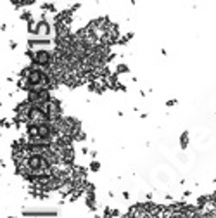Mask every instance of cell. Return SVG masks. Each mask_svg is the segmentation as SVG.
I'll list each match as a JSON object with an SVG mask.
<instances>
[{
    "label": "cell",
    "instance_id": "3957f363",
    "mask_svg": "<svg viewBox=\"0 0 216 218\" xmlns=\"http://www.w3.org/2000/svg\"><path fill=\"white\" fill-rule=\"evenodd\" d=\"M47 114H49V121H56L62 118V107H61V102L56 100V99H50L47 102Z\"/></svg>",
    "mask_w": 216,
    "mask_h": 218
},
{
    "label": "cell",
    "instance_id": "9c48e42d",
    "mask_svg": "<svg viewBox=\"0 0 216 218\" xmlns=\"http://www.w3.org/2000/svg\"><path fill=\"white\" fill-rule=\"evenodd\" d=\"M99 168H100V164H99L97 161H93V163H92V164H90V170H92V171H97Z\"/></svg>",
    "mask_w": 216,
    "mask_h": 218
},
{
    "label": "cell",
    "instance_id": "8992f818",
    "mask_svg": "<svg viewBox=\"0 0 216 218\" xmlns=\"http://www.w3.org/2000/svg\"><path fill=\"white\" fill-rule=\"evenodd\" d=\"M180 146H181V149H185L187 147V144H188V134L187 132H183V134H181V139H180Z\"/></svg>",
    "mask_w": 216,
    "mask_h": 218
},
{
    "label": "cell",
    "instance_id": "7a4b0ae2",
    "mask_svg": "<svg viewBox=\"0 0 216 218\" xmlns=\"http://www.w3.org/2000/svg\"><path fill=\"white\" fill-rule=\"evenodd\" d=\"M45 123H49V114L45 111H42L40 107H33L26 125L28 127H40V125H45Z\"/></svg>",
    "mask_w": 216,
    "mask_h": 218
},
{
    "label": "cell",
    "instance_id": "6da1fadb",
    "mask_svg": "<svg viewBox=\"0 0 216 218\" xmlns=\"http://www.w3.org/2000/svg\"><path fill=\"white\" fill-rule=\"evenodd\" d=\"M28 56L31 57L33 63L38 64V66H50V63L54 61V54H50L49 50H35V52L29 50Z\"/></svg>",
    "mask_w": 216,
    "mask_h": 218
},
{
    "label": "cell",
    "instance_id": "52a82bcc",
    "mask_svg": "<svg viewBox=\"0 0 216 218\" xmlns=\"http://www.w3.org/2000/svg\"><path fill=\"white\" fill-rule=\"evenodd\" d=\"M33 45H38V47H47L49 42L47 40H38V42H29V47H33Z\"/></svg>",
    "mask_w": 216,
    "mask_h": 218
},
{
    "label": "cell",
    "instance_id": "ba28073f",
    "mask_svg": "<svg viewBox=\"0 0 216 218\" xmlns=\"http://www.w3.org/2000/svg\"><path fill=\"white\" fill-rule=\"evenodd\" d=\"M128 71V66L126 64H119L118 68H116V75H119V73H126Z\"/></svg>",
    "mask_w": 216,
    "mask_h": 218
},
{
    "label": "cell",
    "instance_id": "277c9868",
    "mask_svg": "<svg viewBox=\"0 0 216 218\" xmlns=\"http://www.w3.org/2000/svg\"><path fill=\"white\" fill-rule=\"evenodd\" d=\"M128 216L130 218H147L149 216V204H137V206L130 208Z\"/></svg>",
    "mask_w": 216,
    "mask_h": 218
},
{
    "label": "cell",
    "instance_id": "5b68a950",
    "mask_svg": "<svg viewBox=\"0 0 216 218\" xmlns=\"http://www.w3.org/2000/svg\"><path fill=\"white\" fill-rule=\"evenodd\" d=\"M50 31V26H49V23L47 21H40L38 23V24H36V29H35V33L36 35H47V33H49Z\"/></svg>",
    "mask_w": 216,
    "mask_h": 218
},
{
    "label": "cell",
    "instance_id": "30bf717a",
    "mask_svg": "<svg viewBox=\"0 0 216 218\" xmlns=\"http://www.w3.org/2000/svg\"><path fill=\"white\" fill-rule=\"evenodd\" d=\"M9 218H12V216H9Z\"/></svg>",
    "mask_w": 216,
    "mask_h": 218
}]
</instances>
